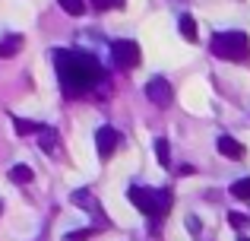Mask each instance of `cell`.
I'll use <instances>...</instances> for the list:
<instances>
[{
    "mask_svg": "<svg viewBox=\"0 0 250 241\" xmlns=\"http://www.w3.org/2000/svg\"><path fill=\"white\" fill-rule=\"evenodd\" d=\"M13 127H16L19 136H29V133H42L44 124H35V121H25V118H13Z\"/></svg>",
    "mask_w": 250,
    "mask_h": 241,
    "instance_id": "10",
    "label": "cell"
},
{
    "mask_svg": "<svg viewBox=\"0 0 250 241\" xmlns=\"http://www.w3.org/2000/svg\"><path fill=\"white\" fill-rule=\"evenodd\" d=\"M215 149H219L222 155H225V159H244V146H241L238 140H234V136H219V143H215Z\"/></svg>",
    "mask_w": 250,
    "mask_h": 241,
    "instance_id": "7",
    "label": "cell"
},
{
    "mask_svg": "<svg viewBox=\"0 0 250 241\" xmlns=\"http://www.w3.org/2000/svg\"><path fill=\"white\" fill-rule=\"evenodd\" d=\"M57 73L67 89H92L104 80L102 64L83 51H57Z\"/></svg>",
    "mask_w": 250,
    "mask_h": 241,
    "instance_id": "1",
    "label": "cell"
},
{
    "mask_svg": "<svg viewBox=\"0 0 250 241\" xmlns=\"http://www.w3.org/2000/svg\"><path fill=\"white\" fill-rule=\"evenodd\" d=\"M92 6L95 10H117V6H124V0H92Z\"/></svg>",
    "mask_w": 250,
    "mask_h": 241,
    "instance_id": "16",
    "label": "cell"
},
{
    "mask_svg": "<svg viewBox=\"0 0 250 241\" xmlns=\"http://www.w3.org/2000/svg\"><path fill=\"white\" fill-rule=\"evenodd\" d=\"M32 178H35V172H32L29 165H13L10 168V181L13 184H29Z\"/></svg>",
    "mask_w": 250,
    "mask_h": 241,
    "instance_id": "11",
    "label": "cell"
},
{
    "mask_svg": "<svg viewBox=\"0 0 250 241\" xmlns=\"http://www.w3.org/2000/svg\"><path fill=\"white\" fill-rule=\"evenodd\" d=\"M177 29H181L184 42L196 44V38H200V25H196V19H193V16H187V13H184V16L177 19Z\"/></svg>",
    "mask_w": 250,
    "mask_h": 241,
    "instance_id": "8",
    "label": "cell"
},
{
    "mask_svg": "<svg viewBox=\"0 0 250 241\" xmlns=\"http://www.w3.org/2000/svg\"><path fill=\"white\" fill-rule=\"evenodd\" d=\"M117 146H121V130L111 127V124H102V127L95 130V149H98V155H102V159H111Z\"/></svg>",
    "mask_w": 250,
    "mask_h": 241,
    "instance_id": "6",
    "label": "cell"
},
{
    "mask_svg": "<svg viewBox=\"0 0 250 241\" xmlns=\"http://www.w3.org/2000/svg\"><path fill=\"white\" fill-rule=\"evenodd\" d=\"M231 194H234L238 200H250V178L234 181V184H231Z\"/></svg>",
    "mask_w": 250,
    "mask_h": 241,
    "instance_id": "15",
    "label": "cell"
},
{
    "mask_svg": "<svg viewBox=\"0 0 250 241\" xmlns=\"http://www.w3.org/2000/svg\"><path fill=\"white\" fill-rule=\"evenodd\" d=\"M92 238V229H83V232H67L63 241H89Z\"/></svg>",
    "mask_w": 250,
    "mask_h": 241,
    "instance_id": "17",
    "label": "cell"
},
{
    "mask_svg": "<svg viewBox=\"0 0 250 241\" xmlns=\"http://www.w3.org/2000/svg\"><path fill=\"white\" fill-rule=\"evenodd\" d=\"M238 241H250V238H247V235H241V238H238Z\"/></svg>",
    "mask_w": 250,
    "mask_h": 241,
    "instance_id": "20",
    "label": "cell"
},
{
    "mask_svg": "<svg viewBox=\"0 0 250 241\" xmlns=\"http://www.w3.org/2000/svg\"><path fill=\"white\" fill-rule=\"evenodd\" d=\"M155 159H159V165H162V168H168V165H171V155H168V140H162V136L155 140Z\"/></svg>",
    "mask_w": 250,
    "mask_h": 241,
    "instance_id": "12",
    "label": "cell"
},
{
    "mask_svg": "<svg viewBox=\"0 0 250 241\" xmlns=\"http://www.w3.org/2000/svg\"><path fill=\"white\" fill-rule=\"evenodd\" d=\"M22 42H25L22 35H6L3 42H0V57H13L19 48H22Z\"/></svg>",
    "mask_w": 250,
    "mask_h": 241,
    "instance_id": "9",
    "label": "cell"
},
{
    "mask_svg": "<svg viewBox=\"0 0 250 241\" xmlns=\"http://www.w3.org/2000/svg\"><path fill=\"white\" fill-rule=\"evenodd\" d=\"M57 3H61V10L70 13V16H83V13H85V3H83V0H57Z\"/></svg>",
    "mask_w": 250,
    "mask_h": 241,
    "instance_id": "13",
    "label": "cell"
},
{
    "mask_svg": "<svg viewBox=\"0 0 250 241\" xmlns=\"http://www.w3.org/2000/svg\"><path fill=\"white\" fill-rule=\"evenodd\" d=\"M146 99L159 108H168L171 102H174V89H171V83L165 76H152V80L146 83Z\"/></svg>",
    "mask_w": 250,
    "mask_h": 241,
    "instance_id": "5",
    "label": "cell"
},
{
    "mask_svg": "<svg viewBox=\"0 0 250 241\" xmlns=\"http://www.w3.org/2000/svg\"><path fill=\"white\" fill-rule=\"evenodd\" d=\"M42 149H44V153H57V133L51 127L42 130Z\"/></svg>",
    "mask_w": 250,
    "mask_h": 241,
    "instance_id": "14",
    "label": "cell"
},
{
    "mask_svg": "<svg viewBox=\"0 0 250 241\" xmlns=\"http://www.w3.org/2000/svg\"><path fill=\"white\" fill-rule=\"evenodd\" d=\"M130 203L140 213H146L149 219H165V213L171 210V191H159V187H130L127 191Z\"/></svg>",
    "mask_w": 250,
    "mask_h": 241,
    "instance_id": "2",
    "label": "cell"
},
{
    "mask_svg": "<svg viewBox=\"0 0 250 241\" xmlns=\"http://www.w3.org/2000/svg\"><path fill=\"white\" fill-rule=\"evenodd\" d=\"M212 54L222 57V61H244L250 54V38L247 32H215L212 35Z\"/></svg>",
    "mask_w": 250,
    "mask_h": 241,
    "instance_id": "3",
    "label": "cell"
},
{
    "mask_svg": "<svg viewBox=\"0 0 250 241\" xmlns=\"http://www.w3.org/2000/svg\"><path fill=\"white\" fill-rule=\"evenodd\" d=\"M228 222H231L234 229H244V225H247V216H244V213H231V216H228Z\"/></svg>",
    "mask_w": 250,
    "mask_h": 241,
    "instance_id": "18",
    "label": "cell"
},
{
    "mask_svg": "<svg viewBox=\"0 0 250 241\" xmlns=\"http://www.w3.org/2000/svg\"><path fill=\"white\" fill-rule=\"evenodd\" d=\"M187 229L193 232V235H200V229H203V225H200V219H196V216H190V219H187Z\"/></svg>",
    "mask_w": 250,
    "mask_h": 241,
    "instance_id": "19",
    "label": "cell"
},
{
    "mask_svg": "<svg viewBox=\"0 0 250 241\" xmlns=\"http://www.w3.org/2000/svg\"><path fill=\"white\" fill-rule=\"evenodd\" d=\"M111 57H114V67L133 70V67H140V44L130 42V38H121V42L111 44Z\"/></svg>",
    "mask_w": 250,
    "mask_h": 241,
    "instance_id": "4",
    "label": "cell"
}]
</instances>
